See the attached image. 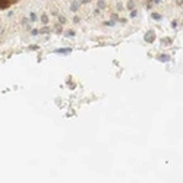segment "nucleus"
Here are the masks:
<instances>
[{
    "instance_id": "nucleus-1",
    "label": "nucleus",
    "mask_w": 183,
    "mask_h": 183,
    "mask_svg": "<svg viewBox=\"0 0 183 183\" xmlns=\"http://www.w3.org/2000/svg\"><path fill=\"white\" fill-rule=\"evenodd\" d=\"M144 38H145V41H146V43H152V41L155 40V34H154V31H148V32L145 34Z\"/></svg>"
},
{
    "instance_id": "nucleus-2",
    "label": "nucleus",
    "mask_w": 183,
    "mask_h": 183,
    "mask_svg": "<svg viewBox=\"0 0 183 183\" xmlns=\"http://www.w3.org/2000/svg\"><path fill=\"white\" fill-rule=\"evenodd\" d=\"M70 51H72V48H57V50H56L57 54H67Z\"/></svg>"
},
{
    "instance_id": "nucleus-3",
    "label": "nucleus",
    "mask_w": 183,
    "mask_h": 183,
    "mask_svg": "<svg viewBox=\"0 0 183 183\" xmlns=\"http://www.w3.org/2000/svg\"><path fill=\"white\" fill-rule=\"evenodd\" d=\"M158 60H160V62H168L170 57L167 54H161V56H158Z\"/></svg>"
},
{
    "instance_id": "nucleus-4",
    "label": "nucleus",
    "mask_w": 183,
    "mask_h": 183,
    "mask_svg": "<svg viewBox=\"0 0 183 183\" xmlns=\"http://www.w3.org/2000/svg\"><path fill=\"white\" fill-rule=\"evenodd\" d=\"M78 7H79V5H78V2H75V3H72V7H70V9H72L73 12H76Z\"/></svg>"
},
{
    "instance_id": "nucleus-5",
    "label": "nucleus",
    "mask_w": 183,
    "mask_h": 183,
    "mask_svg": "<svg viewBox=\"0 0 183 183\" xmlns=\"http://www.w3.org/2000/svg\"><path fill=\"white\" fill-rule=\"evenodd\" d=\"M152 19H155V21H160V19H161V15H158V13H152Z\"/></svg>"
},
{
    "instance_id": "nucleus-6",
    "label": "nucleus",
    "mask_w": 183,
    "mask_h": 183,
    "mask_svg": "<svg viewBox=\"0 0 183 183\" xmlns=\"http://www.w3.org/2000/svg\"><path fill=\"white\" fill-rule=\"evenodd\" d=\"M104 6H106V5H104V2H103V0H100V2H98V7H100V9H103Z\"/></svg>"
},
{
    "instance_id": "nucleus-7",
    "label": "nucleus",
    "mask_w": 183,
    "mask_h": 183,
    "mask_svg": "<svg viewBox=\"0 0 183 183\" xmlns=\"http://www.w3.org/2000/svg\"><path fill=\"white\" fill-rule=\"evenodd\" d=\"M136 16V10H132L130 12V18H135Z\"/></svg>"
},
{
    "instance_id": "nucleus-8",
    "label": "nucleus",
    "mask_w": 183,
    "mask_h": 183,
    "mask_svg": "<svg viewBox=\"0 0 183 183\" xmlns=\"http://www.w3.org/2000/svg\"><path fill=\"white\" fill-rule=\"evenodd\" d=\"M79 2H81L82 5H87V3H89V2H91V0H79Z\"/></svg>"
},
{
    "instance_id": "nucleus-9",
    "label": "nucleus",
    "mask_w": 183,
    "mask_h": 183,
    "mask_svg": "<svg viewBox=\"0 0 183 183\" xmlns=\"http://www.w3.org/2000/svg\"><path fill=\"white\" fill-rule=\"evenodd\" d=\"M31 21H37V16H35V13H31Z\"/></svg>"
},
{
    "instance_id": "nucleus-10",
    "label": "nucleus",
    "mask_w": 183,
    "mask_h": 183,
    "mask_svg": "<svg viewBox=\"0 0 183 183\" xmlns=\"http://www.w3.org/2000/svg\"><path fill=\"white\" fill-rule=\"evenodd\" d=\"M41 21H43V22H44V23H45V22H47V21H48V19H47V16H43V18H41Z\"/></svg>"
},
{
    "instance_id": "nucleus-11",
    "label": "nucleus",
    "mask_w": 183,
    "mask_h": 183,
    "mask_svg": "<svg viewBox=\"0 0 183 183\" xmlns=\"http://www.w3.org/2000/svg\"><path fill=\"white\" fill-rule=\"evenodd\" d=\"M154 2H155V3H158V2H160V0H154Z\"/></svg>"
}]
</instances>
